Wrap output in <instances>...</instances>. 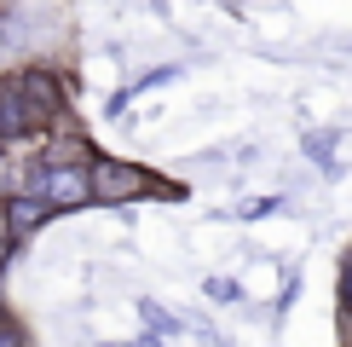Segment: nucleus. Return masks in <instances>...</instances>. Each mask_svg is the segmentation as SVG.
<instances>
[{
  "instance_id": "nucleus-1",
  "label": "nucleus",
  "mask_w": 352,
  "mask_h": 347,
  "mask_svg": "<svg viewBox=\"0 0 352 347\" xmlns=\"http://www.w3.org/2000/svg\"><path fill=\"white\" fill-rule=\"evenodd\" d=\"M87 191L93 202H133V197H156L162 180L139 162H116V156H93L87 162Z\"/></svg>"
},
{
  "instance_id": "nucleus-2",
  "label": "nucleus",
  "mask_w": 352,
  "mask_h": 347,
  "mask_svg": "<svg viewBox=\"0 0 352 347\" xmlns=\"http://www.w3.org/2000/svg\"><path fill=\"white\" fill-rule=\"evenodd\" d=\"M29 191L47 197V209H81V202H93V191H87V162H58V168H41L35 180H23Z\"/></svg>"
},
{
  "instance_id": "nucleus-3",
  "label": "nucleus",
  "mask_w": 352,
  "mask_h": 347,
  "mask_svg": "<svg viewBox=\"0 0 352 347\" xmlns=\"http://www.w3.org/2000/svg\"><path fill=\"white\" fill-rule=\"evenodd\" d=\"M41 127H47V116L29 105L18 76H6L0 81V139H23V134H41Z\"/></svg>"
},
{
  "instance_id": "nucleus-4",
  "label": "nucleus",
  "mask_w": 352,
  "mask_h": 347,
  "mask_svg": "<svg viewBox=\"0 0 352 347\" xmlns=\"http://www.w3.org/2000/svg\"><path fill=\"white\" fill-rule=\"evenodd\" d=\"M18 87L29 93V105L47 116V122L64 110V87H58V76H47V70H18Z\"/></svg>"
},
{
  "instance_id": "nucleus-5",
  "label": "nucleus",
  "mask_w": 352,
  "mask_h": 347,
  "mask_svg": "<svg viewBox=\"0 0 352 347\" xmlns=\"http://www.w3.org/2000/svg\"><path fill=\"white\" fill-rule=\"evenodd\" d=\"M0 209H6V220H12V231H18V238H29V231H35L41 220H47V197H41V191H29V185H23V191H12L6 202H0Z\"/></svg>"
},
{
  "instance_id": "nucleus-6",
  "label": "nucleus",
  "mask_w": 352,
  "mask_h": 347,
  "mask_svg": "<svg viewBox=\"0 0 352 347\" xmlns=\"http://www.w3.org/2000/svg\"><path fill=\"white\" fill-rule=\"evenodd\" d=\"M139 313H144V324H151L156 336H173V330H179V318H173V313H162L156 301H139Z\"/></svg>"
},
{
  "instance_id": "nucleus-7",
  "label": "nucleus",
  "mask_w": 352,
  "mask_h": 347,
  "mask_svg": "<svg viewBox=\"0 0 352 347\" xmlns=\"http://www.w3.org/2000/svg\"><path fill=\"white\" fill-rule=\"evenodd\" d=\"M306 156L324 162V168H335V134H306Z\"/></svg>"
},
{
  "instance_id": "nucleus-8",
  "label": "nucleus",
  "mask_w": 352,
  "mask_h": 347,
  "mask_svg": "<svg viewBox=\"0 0 352 347\" xmlns=\"http://www.w3.org/2000/svg\"><path fill=\"white\" fill-rule=\"evenodd\" d=\"M18 243H23V238H18V231H12V220H6V209H0V266H6V260L18 255Z\"/></svg>"
},
{
  "instance_id": "nucleus-9",
  "label": "nucleus",
  "mask_w": 352,
  "mask_h": 347,
  "mask_svg": "<svg viewBox=\"0 0 352 347\" xmlns=\"http://www.w3.org/2000/svg\"><path fill=\"white\" fill-rule=\"evenodd\" d=\"M208 295H214V301H237V295H243V289H237V284H231V278H208Z\"/></svg>"
},
{
  "instance_id": "nucleus-10",
  "label": "nucleus",
  "mask_w": 352,
  "mask_h": 347,
  "mask_svg": "<svg viewBox=\"0 0 352 347\" xmlns=\"http://www.w3.org/2000/svg\"><path fill=\"white\" fill-rule=\"evenodd\" d=\"M0 347H23V330L12 324V318H0Z\"/></svg>"
},
{
  "instance_id": "nucleus-11",
  "label": "nucleus",
  "mask_w": 352,
  "mask_h": 347,
  "mask_svg": "<svg viewBox=\"0 0 352 347\" xmlns=\"http://www.w3.org/2000/svg\"><path fill=\"white\" fill-rule=\"evenodd\" d=\"M341 313H352V255H346V266H341Z\"/></svg>"
},
{
  "instance_id": "nucleus-12",
  "label": "nucleus",
  "mask_w": 352,
  "mask_h": 347,
  "mask_svg": "<svg viewBox=\"0 0 352 347\" xmlns=\"http://www.w3.org/2000/svg\"><path fill=\"white\" fill-rule=\"evenodd\" d=\"M0 145H6V139H0Z\"/></svg>"
},
{
  "instance_id": "nucleus-13",
  "label": "nucleus",
  "mask_w": 352,
  "mask_h": 347,
  "mask_svg": "<svg viewBox=\"0 0 352 347\" xmlns=\"http://www.w3.org/2000/svg\"><path fill=\"white\" fill-rule=\"evenodd\" d=\"M0 318H6V313H0Z\"/></svg>"
},
{
  "instance_id": "nucleus-14",
  "label": "nucleus",
  "mask_w": 352,
  "mask_h": 347,
  "mask_svg": "<svg viewBox=\"0 0 352 347\" xmlns=\"http://www.w3.org/2000/svg\"><path fill=\"white\" fill-rule=\"evenodd\" d=\"M346 347H352V341H346Z\"/></svg>"
}]
</instances>
